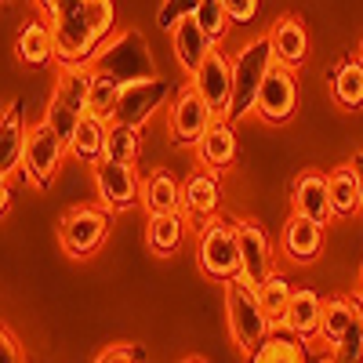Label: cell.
<instances>
[{
	"label": "cell",
	"instance_id": "obj_9",
	"mask_svg": "<svg viewBox=\"0 0 363 363\" xmlns=\"http://www.w3.org/2000/svg\"><path fill=\"white\" fill-rule=\"evenodd\" d=\"M298 109V77L291 66H272V73L265 77L262 91H258V102L255 113L265 120V124H287Z\"/></svg>",
	"mask_w": 363,
	"mask_h": 363
},
{
	"label": "cell",
	"instance_id": "obj_15",
	"mask_svg": "<svg viewBox=\"0 0 363 363\" xmlns=\"http://www.w3.org/2000/svg\"><path fill=\"white\" fill-rule=\"evenodd\" d=\"M222 203V186L215 171H193L189 182L182 186V211L193 222H211Z\"/></svg>",
	"mask_w": 363,
	"mask_h": 363
},
{
	"label": "cell",
	"instance_id": "obj_29",
	"mask_svg": "<svg viewBox=\"0 0 363 363\" xmlns=\"http://www.w3.org/2000/svg\"><path fill=\"white\" fill-rule=\"evenodd\" d=\"M330 99L342 109L363 106V66L359 62H342V66L330 69Z\"/></svg>",
	"mask_w": 363,
	"mask_h": 363
},
{
	"label": "cell",
	"instance_id": "obj_23",
	"mask_svg": "<svg viewBox=\"0 0 363 363\" xmlns=\"http://www.w3.org/2000/svg\"><path fill=\"white\" fill-rule=\"evenodd\" d=\"M106 138H109V124L106 120H99V116H80V124L73 128V135H69V142H66V149L80 160V164H102L106 160Z\"/></svg>",
	"mask_w": 363,
	"mask_h": 363
},
{
	"label": "cell",
	"instance_id": "obj_40",
	"mask_svg": "<svg viewBox=\"0 0 363 363\" xmlns=\"http://www.w3.org/2000/svg\"><path fill=\"white\" fill-rule=\"evenodd\" d=\"M352 167H356V182H359V211H363V153L352 157Z\"/></svg>",
	"mask_w": 363,
	"mask_h": 363
},
{
	"label": "cell",
	"instance_id": "obj_36",
	"mask_svg": "<svg viewBox=\"0 0 363 363\" xmlns=\"http://www.w3.org/2000/svg\"><path fill=\"white\" fill-rule=\"evenodd\" d=\"M145 349L142 345H109L95 356V363H142Z\"/></svg>",
	"mask_w": 363,
	"mask_h": 363
},
{
	"label": "cell",
	"instance_id": "obj_16",
	"mask_svg": "<svg viewBox=\"0 0 363 363\" xmlns=\"http://www.w3.org/2000/svg\"><path fill=\"white\" fill-rule=\"evenodd\" d=\"M294 215L301 218H313L320 225H327V218H335V211H330V193H327V174L323 171H306L298 174L294 182Z\"/></svg>",
	"mask_w": 363,
	"mask_h": 363
},
{
	"label": "cell",
	"instance_id": "obj_28",
	"mask_svg": "<svg viewBox=\"0 0 363 363\" xmlns=\"http://www.w3.org/2000/svg\"><path fill=\"white\" fill-rule=\"evenodd\" d=\"M182 240H186V218L178 215H149V229H145V244L153 255L167 258L182 247Z\"/></svg>",
	"mask_w": 363,
	"mask_h": 363
},
{
	"label": "cell",
	"instance_id": "obj_11",
	"mask_svg": "<svg viewBox=\"0 0 363 363\" xmlns=\"http://www.w3.org/2000/svg\"><path fill=\"white\" fill-rule=\"evenodd\" d=\"M193 87H196V95L211 106V113H215L218 120H225L229 106H233V62L222 51H211L200 62V69L193 73Z\"/></svg>",
	"mask_w": 363,
	"mask_h": 363
},
{
	"label": "cell",
	"instance_id": "obj_27",
	"mask_svg": "<svg viewBox=\"0 0 363 363\" xmlns=\"http://www.w3.org/2000/svg\"><path fill=\"white\" fill-rule=\"evenodd\" d=\"M15 55L22 66H48L55 58V40H51V26L48 22H29L18 40H15Z\"/></svg>",
	"mask_w": 363,
	"mask_h": 363
},
{
	"label": "cell",
	"instance_id": "obj_20",
	"mask_svg": "<svg viewBox=\"0 0 363 363\" xmlns=\"http://www.w3.org/2000/svg\"><path fill=\"white\" fill-rule=\"evenodd\" d=\"M171 40H174V58H178V66L186 69L189 77L200 69V62L215 51V44H211V37L200 29V22L189 15V18H182L174 29H171Z\"/></svg>",
	"mask_w": 363,
	"mask_h": 363
},
{
	"label": "cell",
	"instance_id": "obj_10",
	"mask_svg": "<svg viewBox=\"0 0 363 363\" xmlns=\"http://www.w3.org/2000/svg\"><path fill=\"white\" fill-rule=\"evenodd\" d=\"M66 153V142L58 138V131L51 124H37L26 138V157H22V167L29 174V182L40 189H48L55 182V171H58V160Z\"/></svg>",
	"mask_w": 363,
	"mask_h": 363
},
{
	"label": "cell",
	"instance_id": "obj_33",
	"mask_svg": "<svg viewBox=\"0 0 363 363\" xmlns=\"http://www.w3.org/2000/svg\"><path fill=\"white\" fill-rule=\"evenodd\" d=\"M138 157H142V128L109 124V138H106V160H116V164H135Z\"/></svg>",
	"mask_w": 363,
	"mask_h": 363
},
{
	"label": "cell",
	"instance_id": "obj_14",
	"mask_svg": "<svg viewBox=\"0 0 363 363\" xmlns=\"http://www.w3.org/2000/svg\"><path fill=\"white\" fill-rule=\"evenodd\" d=\"M215 113H211V106L196 95V87L189 84L186 91H178L174 95V106H171V138L178 145H200V138L211 131V124H215Z\"/></svg>",
	"mask_w": 363,
	"mask_h": 363
},
{
	"label": "cell",
	"instance_id": "obj_6",
	"mask_svg": "<svg viewBox=\"0 0 363 363\" xmlns=\"http://www.w3.org/2000/svg\"><path fill=\"white\" fill-rule=\"evenodd\" d=\"M200 269L207 277H215L222 284L240 277V240H236V225L211 218L200 233Z\"/></svg>",
	"mask_w": 363,
	"mask_h": 363
},
{
	"label": "cell",
	"instance_id": "obj_17",
	"mask_svg": "<svg viewBox=\"0 0 363 363\" xmlns=\"http://www.w3.org/2000/svg\"><path fill=\"white\" fill-rule=\"evenodd\" d=\"M265 37H269L272 58H277L280 66H291L294 69L301 58L309 55V33H306V26H301L294 15H280Z\"/></svg>",
	"mask_w": 363,
	"mask_h": 363
},
{
	"label": "cell",
	"instance_id": "obj_32",
	"mask_svg": "<svg viewBox=\"0 0 363 363\" xmlns=\"http://www.w3.org/2000/svg\"><path fill=\"white\" fill-rule=\"evenodd\" d=\"M120 87L113 77L106 73H95L91 69V91H87V113L106 120V124H113V109H116V99H120Z\"/></svg>",
	"mask_w": 363,
	"mask_h": 363
},
{
	"label": "cell",
	"instance_id": "obj_2",
	"mask_svg": "<svg viewBox=\"0 0 363 363\" xmlns=\"http://www.w3.org/2000/svg\"><path fill=\"white\" fill-rule=\"evenodd\" d=\"M91 69L113 77L116 84H138V80H153L157 77L153 51H149V44H145V37L138 33V29H124V33L109 37L99 48Z\"/></svg>",
	"mask_w": 363,
	"mask_h": 363
},
{
	"label": "cell",
	"instance_id": "obj_45",
	"mask_svg": "<svg viewBox=\"0 0 363 363\" xmlns=\"http://www.w3.org/2000/svg\"><path fill=\"white\" fill-rule=\"evenodd\" d=\"M359 287H363V265H359Z\"/></svg>",
	"mask_w": 363,
	"mask_h": 363
},
{
	"label": "cell",
	"instance_id": "obj_46",
	"mask_svg": "<svg viewBox=\"0 0 363 363\" xmlns=\"http://www.w3.org/2000/svg\"><path fill=\"white\" fill-rule=\"evenodd\" d=\"M0 4H4V0H0Z\"/></svg>",
	"mask_w": 363,
	"mask_h": 363
},
{
	"label": "cell",
	"instance_id": "obj_42",
	"mask_svg": "<svg viewBox=\"0 0 363 363\" xmlns=\"http://www.w3.org/2000/svg\"><path fill=\"white\" fill-rule=\"evenodd\" d=\"M182 363H207V359H203V356H186Z\"/></svg>",
	"mask_w": 363,
	"mask_h": 363
},
{
	"label": "cell",
	"instance_id": "obj_24",
	"mask_svg": "<svg viewBox=\"0 0 363 363\" xmlns=\"http://www.w3.org/2000/svg\"><path fill=\"white\" fill-rule=\"evenodd\" d=\"M284 251H287L291 262H301V265L320 258V251H323V225L313 222V218L294 215L287 222V229H284Z\"/></svg>",
	"mask_w": 363,
	"mask_h": 363
},
{
	"label": "cell",
	"instance_id": "obj_30",
	"mask_svg": "<svg viewBox=\"0 0 363 363\" xmlns=\"http://www.w3.org/2000/svg\"><path fill=\"white\" fill-rule=\"evenodd\" d=\"M251 363H309V345L280 330V335H269L258 352H251Z\"/></svg>",
	"mask_w": 363,
	"mask_h": 363
},
{
	"label": "cell",
	"instance_id": "obj_1",
	"mask_svg": "<svg viewBox=\"0 0 363 363\" xmlns=\"http://www.w3.org/2000/svg\"><path fill=\"white\" fill-rule=\"evenodd\" d=\"M116 22L113 0H73L66 11L51 18V40H55V62L62 69H80L95 62L99 48L109 40Z\"/></svg>",
	"mask_w": 363,
	"mask_h": 363
},
{
	"label": "cell",
	"instance_id": "obj_25",
	"mask_svg": "<svg viewBox=\"0 0 363 363\" xmlns=\"http://www.w3.org/2000/svg\"><path fill=\"white\" fill-rule=\"evenodd\" d=\"M142 203L149 215H174L182 207V186L171 171H153L142 182Z\"/></svg>",
	"mask_w": 363,
	"mask_h": 363
},
{
	"label": "cell",
	"instance_id": "obj_12",
	"mask_svg": "<svg viewBox=\"0 0 363 363\" xmlns=\"http://www.w3.org/2000/svg\"><path fill=\"white\" fill-rule=\"evenodd\" d=\"M236 225V240H240V277L251 287H262L272 277V244L265 229L255 218H240Z\"/></svg>",
	"mask_w": 363,
	"mask_h": 363
},
{
	"label": "cell",
	"instance_id": "obj_22",
	"mask_svg": "<svg viewBox=\"0 0 363 363\" xmlns=\"http://www.w3.org/2000/svg\"><path fill=\"white\" fill-rule=\"evenodd\" d=\"M363 316V301L359 298H327L323 301V316H320V342H327V349L330 345H338L349 330H352V323Z\"/></svg>",
	"mask_w": 363,
	"mask_h": 363
},
{
	"label": "cell",
	"instance_id": "obj_43",
	"mask_svg": "<svg viewBox=\"0 0 363 363\" xmlns=\"http://www.w3.org/2000/svg\"><path fill=\"white\" fill-rule=\"evenodd\" d=\"M359 66H363V40H359Z\"/></svg>",
	"mask_w": 363,
	"mask_h": 363
},
{
	"label": "cell",
	"instance_id": "obj_41",
	"mask_svg": "<svg viewBox=\"0 0 363 363\" xmlns=\"http://www.w3.org/2000/svg\"><path fill=\"white\" fill-rule=\"evenodd\" d=\"M8 203H11V189H8V178H0V215L8 211Z\"/></svg>",
	"mask_w": 363,
	"mask_h": 363
},
{
	"label": "cell",
	"instance_id": "obj_38",
	"mask_svg": "<svg viewBox=\"0 0 363 363\" xmlns=\"http://www.w3.org/2000/svg\"><path fill=\"white\" fill-rule=\"evenodd\" d=\"M225 8H229L233 22H251L258 11V0H225Z\"/></svg>",
	"mask_w": 363,
	"mask_h": 363
},
{
	"label": "cell",
	"instance_id": "obj_31",
	"mask_svg": "<svg viewBox=\"0 0 363 363\" xmlns=\"http://www.w3.org/2000/svg\"><path fill=\"white\" fill-rule=\"evenodd\" d=\"M291 294H294V287H291V280L284 277V272H272V277L258 287V301H262V309H265V316H269L272 327H284Z\"/></svg>",
	"mask_w": 363,
	"mask_h": 363
},
{
	"label": "cell",
	"instance_id": "obj_34",
	"mask_svg": "<svg viewBox=\"0 0 363 363\" xmlns=\"http://www.w3.org/2000/svg\"><path fill=\"white\" fill-rule=\"evenodd\" d=\"M193 18L200 22V29L211 37V44L222 40V37L229 33V26H233V15H229V8H225V0H200V8H196Z\"/></svg>",
	"mask_w": 363,
	"mask_h": 363
},
{
	"label": "cell",
	"instance_id": "obj_39",
	"mask_svg": "<svg viewBox=\"0 0 363 363\" xmlns=\"http://www.w3.org/2000/svg\"><path fill=\"white\" fill-rule=\"evenodd\" d=\"M69 4H73V0H37V8H40L48 18H55L58 11H66Z\"/></svg>",
	"mask_w": 363,
	"mask_h": 363
},
{
	"label": "cell",
	"instance_id": "obj_4",
	"mask_svg": "<svg viewBox=\"0 0 363 363\" xmlns=\"http://www.w3.org/2000/svg\"><path fill=\"white\" fill-rule=\"evenodd\" d=\"M277 58H272L269 37H255L251 44L240 48V55L233 58V106H229V124H236L240 116H247L258 102V91L265 84V77L272 73Z\"/></svg>",
	"mask_w": 363,
	"mask_h": 363
},
{
	"label": "cell",
	"instance_id": "obj_19",
	"mask_svg": "<svg viewBox=\"0 0 363 363\" xmlns=\"http://www.w3.org/2000/svg\"><path fill=\"white\" fill-rule=\"evenodd\" d=\"M26 120H22V102H11L0 113V178H8L18 171L22 157H26Z\"/></svg>",
	"mask_w": 363,
	"mask_h": 363
},
{
	"label": "cell",
	"instance_id": "obj_18",
	"mask_svg": "<svg viewBox=\"0 0 363 363\" xmlns=\"http://www.w3.org/2000/svg\"><path fill=\"white\" fill-rule=\"evenodd\" d=\"M320 316H323V298L313 287H298L291 294V306L284 316V330L301 342H313L320 335Z\"/></svg>",
	"mask_w": 363,
	"mask_h": 363
},
{
	"label": "cell",
	"instance_id": "obj_21",
	"mask_svg": "<svg viewBox=\"0 0 363 363\" xmlns=\"http://www.w3.org/2000/svg\"><path fill=\"white\" fill-rule=\"evenodd\" d=\"M196 153H200V164L207 171H215V174L233 167V160H236V131H233L229 120H215V124H211V131L196 145Z\"/></svg>",
	"mask_w": 363,
	"mask_h": 363
},
{
	"label": "cell",
	"instance_id": "obj_37",
	"mask_svg": "<svg viewBox=\"0 0 363 363\" xmlns=\"http://www.w3.org/2000/svg\"><path fill=\"white\" fill-rule=\"evenodd\" d=\"M0 363H26L18 342L11 338V330H8L4 323H0Z\"/></svg>",
	"mask_w": 363,
	"mask_h": 363
},
{
	"label": "cell",
	"instance_id": "obj_35",
	"mask_svg": "<svg viewBox=\"0 0 363 363\" xmlns=\"http://www.w3.org/2000/svg\"><path fill=\"white\" fill-rule=\"evenodd\" d=\"M196 8H200V0H164L160 11H157V26L160 29H174L182 18L196 15Z\"/></svg>",
	"mask_w": 363,
	"mask_h": 363
},
{
	"label": "cell",
	"instance_id": "obj_26",
	"mask_svg": "<svg viewBox=\"0 0 363 363\" xmlns=\"http://www.w3.org/2000/svg\"><path fill=\"white\" fill-rule=\"evenodd\" d=\"M327 193H330V211L335 218H349L359 211V182H356V167L342 164L327 174Z\"/></svg>",
	"mask_w": 363,
	"mask_h": 363
},
{
	"label": "cell",
	"instance_id": "obj_5",
	"mask_svg": "<svg viewBox=\"0 0 363 363\" xmlns=\"http://www.w3.org/2000/svg\"><path fill=\"white\" fill-rule=\"evenodd\" d=\"M87 91H91V66L62 69V77H58V84L51 91L48 113H44V124H51L62 142H69L80 116H87Z\"/></svg>",
	"mask_w": 363,
	"mask_h": 363
},
{
	"label": "cell",
	"instance_id": "obj_44",
	"mask_svg": "<svg viewBox=\"0 0 363 363\" xmlns=\"http://www.w3.org/2000/svg\"><path fill=\"white\" fill-rule=\"evenodd\" d=\"M313 363H330V359H327V356H320V359H313Z\"/></svg>",
	"mask_w": 363,
	"mask_h": 363
},
{
	"label": "cell",
	"instance_id": "obj_7",
	"mask_svg": "<svg viewBox=\"0 0 363 363\" xmlns=\"http://www.w3.org/2000/svg\"><path fill=\"white\" fill-rule=\"evenodd\" d=\"M109 236V211L106 207H73L66 211V218L58 222V240L69 258H87L95 255Z\"/></svg>",
	"mask_w": 363,
	"mask_h": 363
},
{
	"label": "cell",
	"instance_id": "obj_13",
	"mask_svg": "<svg viewBox=\"0 0 363 363\" xmlns=\"http://www.w3.org/2000/svg\"><path fill=\"white\" fill-rule=\"evenodd\" d=\"M95 189L102 207L109 211H131L142 200V186H138V174L131 164H116V160H102L95 164Z\"/></svg>",
	"mask_w": 363,
	"mask_h": 363
},
{
	"label": "cell",
	"instance_id": "obj_8",
	"mask_svg": "<svg viewBox=\"0 0 363 363\" xmlns=\"http://www.w3.org/2000/svg\"><path fill=\"white\" fill-rule=\"evenodd\" d=\"M171 95H174V84L164 80V77L138 80V84H124V87H120V99H116V109H113V124L142 128L145 120L153 116Z\"/></svg>",
	"mask_w": 363,
	"mask_h": 363
},
{
	"label": "cell",
	"instance_id": "obj_3",
	"mask_svg": "<svg viewBox=\"0 0 363 363\" xmlns=\"http://www.w3.org/2000/svg\"><path fill=\"white\" fill-rule=\"evenodd\" d=\"M225 313H229V330H233V342L244 349L247 356L258 352L269 335H272V323L258 301V287H251L244 277H236L225 284Z\"/></svg>",
	"mask_w": 363,
	"mask_h": 363
}]
</instances>
